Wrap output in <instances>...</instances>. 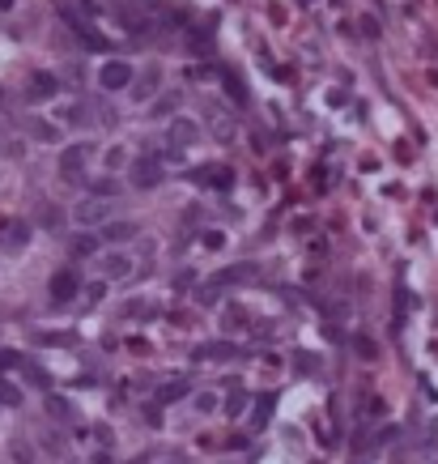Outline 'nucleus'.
Segmentation results:
<instances>
[{
  "label": "nucleus",
  "mask_w": 438,
  "mask_h": 464,
  "mask_svg": "<svg viewBox=\"0 0 438 464\" xmlns=\"http://www.w3.org/2000/svg\"><path fill=\"white\" fill-rule=\"evenodd\" d=\"M136 77L132 72V64L128 60H107L103 64V72H98V81H103V90H128V81Z\"/></svg>",
  "instance_id": "f257e3e1"
},
{
  "label": "nucleus",
  "mask_w": 438,
  "mask_h": 464,
  "mask_svg": "<svg viewBox=\"0 0 438 464\" xmlns=\"http://www.w3.org/2000/svg\"><path fill=\"white\" fill-rule=\"evenodd\" d=\"M107 217H111V201L107 196H85L77 205V222L81 226H98V222H107Z\"/></svg>",
  "instance_id": "f03ea898"
},
{
  "label": "nucleus",
  "mask_w": 438,
  "mask_h": 464,
  "mask_svg": "<svg viewBox=\"0 0 438 464\" xmlns=\"http://www.w3.org/2000/svg\"><path fill=\"white\" fill-rule=\"evenodd\" d=\"M77 290H81V277L72 273V268H60V273L52 277V299L56 303H72V299H77Z\"/></svg>",
  "instance_id": "7ed1b4c3"
},
{
  "label": "nucleus",
  "mask_w": 438,
  "mask_h": 464,
  "mask_svg": "<svg viewBox=\"0 0 438 464\" xmlns=\"http://www.w3.org/2000/svg\"><path fill=\"white\" fill-rule=\"evenodd\" d=\"M132 183H136V188H158V183H162V158H154V154L140 158V162L132 166Z\"/></svg>",
  "instance_id": "20e7f679"
},
{
  "label": "nucleus",
  "mask_w": 438,
  "mask_h": 464,
  "mask_svg": "<svg viewBox=\"0 0 438 464\" xmlns=\"http://www.w3.org/2000/svg\"><path fill=\"white\" fill-rule=\"evenodd\" d=\"M56 90H60V81L52 77V72H39V77H30V85H26V99L30 103H47V99H56Z\"/></svg>",
  "instance_id": "39448f33"
},
{
  "label": "nucleus",
  "mask_w": 438,
  "mask_h": 464,
  "mask_svg": "<svg viewBox=\"0 0 438 464\" xmlns=\"http://www.w3.org/2000/svg\"><path fill=\"white\" fill-rule=\"evenodd\" d=\"M251 277H255V264H230V268H222V273H213L209 281L226 290V285H234V281H251Z\"/></svg>",
  "instance_id": "423d86ee"
},
{
  "label": "nucleus",
  "mask_w": 438,
  "mask_h": 464,
  "mask_svg": "<svg viewBox=\"0 0 438 464\" xmlns=\"http://www.w3.org/2000/svg\"><path fill=\"white\" fill-rule=\"evenodd\" d=\"M68 26H72V30H77V39H81L85 47H90V52H107V39H103L98 30H94V26H85V21H81V17H72V13H68Z\"/></svg>",
  "instance_id": "0eeeda50"
},
{
  "label": "nucleus",
  "mask_w": 438,
  "mask_h": 464,
  "mask_svg": "<svg viewBox=\"0 0 438 464\" xmlns=\"http://www.w3.org/2000/svg\"><path fill=\"white\" fill-rule=\"evenodd\" d=\"M191 179H200L205 188H230V166H200V170H191Z\"/></svg>",
  "instance_id": "6e6552de"
},
{
  "label": "nucleus",
  "mask_w": 438,
  "mask_h": 464,
  "mask_svg": "<svg viewBox=\"0 0 438 464\" xmlns=\"http://www.w3.org/2000/svg\"><path fill=\"white\" fill-rule=\"evenodd\" d=\"M196 358H205V362H230V358H238V345H230V341H209V345L196 350Z\"/></svg>",
  "instance_id": "1a4fd4ad"
},
{
  "label": "nucleus",
  "mask_w": 438,
  "mask_h": 464,
  "mask_svg": "<svg viewBox=\"0 0 438 464\" xmlns=\"http://www.w3.org/2000/svg\"><path fill=\"white\" fill-rule=\"evenodd\" d=\"M200 137V128L191 124V119H175V124H170V145H191Z\"/></svg>",
  "instance_id": "9d476101"
},
{
  "label": "nucleus",
  "mask_w": 438,
  "mask_h": 464,
  "mask_svg": "<svg viewBox=\"0 0 438 464\" xmlns=\"http://www.w3.org/2000/svg\"><path fill=\"white\" fill-rule=\"evenodd\" d=\"M103 239L107 243H128V239H136V222H107Z\"/></svg>",
  "instance_id": "9b49d317"
},
{
  "label": "nucleus",
  "mask_w": 438,
  "mask_h": 464,
  "mask_svg": "<svg viewBox=\"0 0 438 464\" xmlns=\"http://www.w3.org/2000/svg\"><path fill=\"white\" fill-rule=\"evenodd\" d=\"M81 166H85V145H72V150L60 154V170H64V175H77Z\"/></svg>",
  "instance_id": "f8f14e48"
},
{
  "label": "nucleus",
  "mask_w": 438,
  "mask_h": 464,
  "mask_svg": "<svg viewBox=\"0 0 438 464\" xmlns=\"http://www.w3.org/2000/svg\"><path fill=\"white\" fill-rule=\"evenodd\" d=\"M273 409H277V401H273V396H260V401H255V409H251V426H269Z\"/></svg>",
  "instance_id": "ddd939ff"
},
{
  "label": "nucleus",
  "mask_w": 438,
  "mask_h": 464,
  "mask_svg": "<svg viewBox=\"0 0 438 464\" xmlns=\"http://www.w3.org/2000/svg\"><path fill=\"white\" fill-rule=\"evenodd\" d=\"M94 248H98V239H94V234H81V239H72V256H77V260L94 256Z\"/></svg>",
  "instance_id": "4468645a"
},
{
  "label": "nucleus",
  "mask_w": 438,
  "mask_h": 464,
  "mask_svg": "<svg viewBox=\"0 0 438 464\" xmlns=\"http://www.w3.org/2000/svg\"><path fill=\"white\" fill-rule=\"evenodd\" d=\"M128 268H132V260H124V256H111V260H103V273H107V277H124Z\"/></svg>",
  "instance_id": "2eb2a0df"
},
{
  "label": "nucleus",
  "mask_w": 438,
  "mask_h": 464,
  "mask_svg": "<svg viewBox=\"0 0 438 464\" xmlns=\"http://www.w3.org/2000/svg\"><path fill=\"white\" fill-rule=\"evenodd\" d=\"M94 196H111L115 201L119 196V183L115 179H98V183H94Z\"/></svg>",
  "instance_id": "dca6fc26"
},
{
  "label": "nucleus",
  "mask_w": 438,
  "mask_h": 464,
  "mask_svg": "<svg viewBox=\"0 0 438 464\" xmlns=\"http://www.w3.org/2000/svg\"><path fill=\"white\" fill-rule=\"evenodd\" d=\"M154 90H158V72H149V77H145V85H136V99L145 103V99H149Z\"/></svg>",
  "instance_id": "f3484780"
},
{
  "label": "nucleus",
  "mask_w": 438,
  "mask_h": 464,
  "mask_svg": "<svg viewBox=\"0 0 438 464\" xmlns=\"http://www.w3.org/2000/svg\"><path fill=\"white\" fill-rule=\"evenodd\" d=\"M175 396H187V383H166V392H162V401H175Z\"/></svg>",
  "instance_id": "a211bd4d"
},
{
  "label": "nucleus",
  "mask_w": 438,
  "mask_h": 464,
  "mask_svg": "<svg viewBox=\"0 0 438 464\" xmlns=\"http://www.w3.org/2000/svg\"><path fill=\"white\" fill-rule=\"evenodd\" d=\"M175 107H179V99H158V103H154V115L162 119L166 111H175Z\"/></svg>",
  "instance_id": "6ab92c4d"
},
{
  "label": "nucleus",
  "mask_w": 438,
  "mask_h": 464,
  "mask_svg": "<svg viewBox=\"0 0 438 464\" xmlns=\"http://www.w3.org/2000/svg\"><path fill=\"white\" fill-rule=\"evenodd\" d=\"M226 90H230L234 103H242V90H238V81H234V72H226Z\"/></svg>",
  "instance_id": "aec40b11"
},
{
  "label": "nucleus",
  "mask_w": 438,
  "mask_h": 464,
  "mask_svg": "<svg viewBox=\"0 0 438 464\" xmlns=\"http://www.w3.org/2000/svg\"><path fill=\"white\" fill-rule=\"evenodd\" d=\"M357 350H362V358H375V345H371L366 336H357Z\"/></svg>",
  "instance_id": "412c9836"
},
{
  "label": "nucleus",
  "mask_w": 438,
  "mask_h": 464,
  "mask_svg": "<svg viewBox=\"0 0 438 464\" xmlns=\"http://www.w3.org/2000/svg\"><path fill=\"white\" fill-rule=\"evenodd\" d=\"M47 405H52V413H56V418H68V405H64V401H47Z\"/></svg>",
  "instance_id": "4be33fe9"
},
{
  "label": "nucleus",
  "mask_w": 438,
  "mask_h": 464,
  "mask_svg": "<svg viewBox=\"0 0 438 464\" xmlns=\"http://www.w3.org/2000/svg\"><path fill=\"white\" fill-rule=\"evenodd\" d=\"M154 464H187V456H158Z\"/></svg>",
  "instance_id": "5701e85b"
}]
</instances>
